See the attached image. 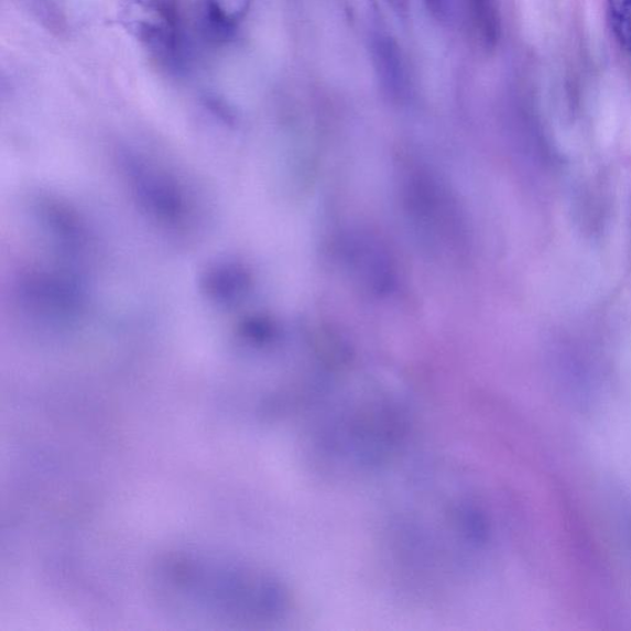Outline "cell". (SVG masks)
Instances as JSON below:
<instances>
[{
    "instance_id": "cell-6",
    "label": "cell",
    "mask_w": 631,
    "mask_h": 631,
    "mask_svg": "<svg viewBox=\"0 0 631 631\" xmlns=\"http://www.w3.org/2000/svg\"><path fill=\"white\" fill-rule=\"evenodd\" d=\"M345 253L349 271L369 292L378 295L390 292L395 283L394 265L377 238L367 235L351 237Z\"/></svg>"
},
{
    "instance_id": "cell-5",
    "label": "cell",
    "mask_w": 631,
    "mask_h": 631,
    "mask_svg": "<svg viewBox=\"0 0 631 631\" xmlns=\"http://www.w3.org/2000/svg\"><path fill=\"white\" fill-rule=\"evenodd\" d=\"M118 22L131 37L153 54L167 56L177 48V22L161 0H121Z\"/></svg>"
},
{
    "instance_id": "cell-7",
    "label": "cell",
    "mask_w": 631,
    "mask_h": 631,
    "mask_svg": "<svg viewBox=\"0 0 631 631\" xmlns=\"http://www.w3.org/2000/svg\"><path fill=\"white\" fill-rule=\"evenodd\" d=\"M370 53L382 95L396 105L407 101L411 79L396 40L381 31L374 33L370 40Z\"/></svg>"
},
{
    "instance_id": "cell-4",
    "label": "cell",
    "mask_w": 631,
    "mask_h": 631,
    "mask_svg": "<svg viewBox=\"0 0 631 631\" xmlns=\"http://www.w3.org/2000/svg\"><path fill=\"white\" fill-rule=\"evenodd\" d=\"M403 193L412 222L433 247L443 252H460L468 243V231L447 186L434 175L420 171L409 175Z\"/></svg>"
},
{
    "instance_id": "cell-10",
    "label": "cell",
    "mask_w": 631,
    "mask_h": 631,
    "mask_svg": "<svg viewBox=\"0 0 631 631\" xmlns=\"http://www.w3.org/2000/svg\"><path fill=\"white\" fill-rule=\"evenodd\" d=\"M607 13L618 44L631 59V0H607Z\"/></svg>"
},
{
    "instance_id": "cell-8",
    "label": "cell",
    "mask_w": 631,
    "mask_h": 631,
    "mask_svg": "<svg viewBox=\"0 0 631 631\" xmlns=\"http://www.w3.org/2000/svg\"><path fill=\"white\" fill-rule=\"evenodd\" d=\"M252 0H208L206 15L210 25L221 35H229L242 23Z\"/></svg>"
},
{
    "instance_id": "cell-11",
    "label": "cell",
    "mask_w": 631,
    "mask_h": 631,
    "mask_svg": "<svg viewBox=\"0 0 631 631\" xmlns=\"http://www.w3.org/2000/svg\"><path fill=\"white\" fill-rule=\"evenodd\" d=\"M432 15L438 20H447L449 14V0H424Z\"/></svg>"
},
{
    "instance_id": "cell-1",
    "label": "cell",
    "mask_w": 631,
    "mask_h": 631,
    "mask_svg": "<svg viewBox=\"0 0 631 631\" xmlns=\"http://www.w3.org/2000/svg\"><path fill=\"white\" fill-rule=\"evenodd\" d=\"M308 455L323 474L353 479L385 468L409 434L405 402L367 390L334 398L327 390L306 412Z\"/></svg>"
},
{
    "instance_id": "cell-3",
    "label": "cell",
    "mask_w": 631,
    "mask_h": 631,
    "mask_svg": "<svg viewBox=\"0 0 631 631\" xmlns=\"http://www.w3.org/2000/svg\"><path fill=\"white\" fill-rule=\"evenodd\" d=\"M399 512L395 543L405 563L433 575L458 573L474 563L485 541L481 512L461 492H418Z\"/></svg>"
},
{
    "instance_id": "cell-9",
    "label": "cell",
    "mask_w": 631,
    "mask_h": 631,
    "mask_svg": "<svg viewBox=\"0 0 631 631\" xmlns=\"http://www.w3.org/2000/svg\"><path fill=\"white\" fill-rule=\"evenodd\" d=\"M472 23L486 47L492 48L500 39V17L494 0H470Z\"/></svg>"
},
{
    "instance_id": "cell-12",
    "label": "cell",
    "mask_w": 631,
    "mask_h": 631,
    "mask_svg": "<svg viewBox=\"0 0 631 631\" xmlns=\"http://www.w3.org/2000/svg\"><path fill=\"white\" fill-rule=\"evenodd\" d=\"M388 2L398 13H407L410 0H388Z\"/></svg>"
},
{
    "instance_id": "cell-2",
    "label": "cell",
    "mask_w": 631,
    "mask_h": 631,
    "mask_svg": "<svg viewBox=\"0 0 631 631\" xmlns=\"http://www.w3.org/2000/svg\"><path fill=\"white\" fill-rule=\"evenodd\" d=\"M171 597L199 612L241 622L276 623L292 612L282 581L260 568L205 556H178L162 572Z\"/></svg>"
}]
</instances>
